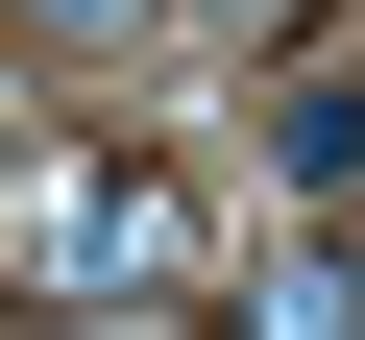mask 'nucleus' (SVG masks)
<instances>
[{
	"instance_id": "20e7f679",
	"label": "nucleus",
	"mask_w": 365,
	"mask_h": 340,
	"mask_svg": "<svg viewBox=\"0 0 365 340\" xmlns=\"http://www.w3.org/2000/svg\"><path fill=\"white\" fill-rule=\"evenodd\" d=\"M0 25H25V49H146L170 0H0Z\"/></svg>"
},
{
	"instance_id": "f257e3e1",
	"label": "nucleus",
	"mask_w": 365,
	"mask_h": 340,
	"mask_svg": "<svg viewBox=\"0 0 365 340\" xmlns=\"http://www.w3.org/2000/svg\"><path fill=\"white\" fill-rule=\"evenodd\" d=\"M49 292H195V195H170V170H73Z\"/></svg>"
},
{
	"instance_id": "39448f33",
	"label": "nucleus",
	"mask_w": 365,
	"mask_h": 340,
	"mask_svg": "<svg viewBox=\"0 0 365 340\" xmlns=\"http://www.w3.org/2000/svg\"><path fill=\"white\" fill-rule=\"evenodd\" d=\"M195 25H292V0H195Z\"/></svg>"
},
{
	"instance_id": "f03ea898",
	"label": "nucleus",
	"mask_w": 365,
	"mask_h": 340,
	"mask_svg": "<svg viewBox=\"0 0 365 340\" xmlns=\"http://www.w3.org/2000/svg\"><path fill=\"white\" fill-rule=\"evenodd\" d=\"M268 195H365V73H268Z\"/></svg>"
},
{
	"instance_id": "7ed1b4c3",
	"label": "nucleus",
	"mask_w": 365,
	"mask_h": 340,
	"mask_svg": "<svg viewBox=\"0 0 365 340\" xmlns=\"http://www.w3.org/2000/svg\"><path fill=\"white\" fill-rule=\"evenodd\" d=\"M244 316H268V340H365V267H341V243H268Z\"/></svg>"
}]
</instances>
